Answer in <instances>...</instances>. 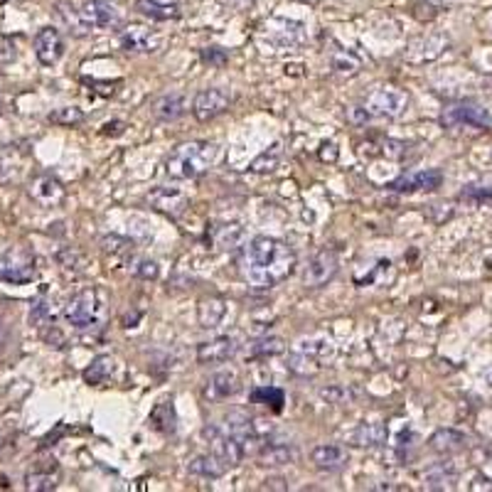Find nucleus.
<instances>
[{"mask_svg": "<svg viewBox=\"0 0 492 492\" xmlns=\"http://www.w3.org/2000/svg\"><path fill=\"white\" fill-rule=\"evenodd\" d=\"M298 266L296 252L281 239L273 236H254L244 244L239 257V271L249 286L254 288H276L293 276Z\"/></svg>", "mask_w": 492, "mask_h": 492, "instance_id": "obj_1", "label": "nucleus"}, {"mask_svg": "<svg viewBox=\"0 0 492 492\" xmlns=\"http://www.w3.org/2000/svg\"><path fill=\"white\" fill-rule=\"evenodd\" d=\"M219 158V146L212 141H187L180 143L175 151L170 153L165 163L168 175L177 177V180H195V177L205 175Z\"/></svg>", "mask_w": 492, "mask_h": 492, "instance_id": "obj_2", "label": "nucleus"}, {"mask_svg": "<svg viewBox=\"0 0 492 492\" xmlns=\"http://www.w3.org/2000/svg\"><path fill=\"white\" fill-rule=\"evenodd\" d=\"M64 317L74 330H96L106 317V303L99 288L74 293L64 308Z\"/></svg>", "mask_w": 492, "mask_h": 492, "instance_id": "obj_3", "label": "nucleus"}, {"mask_svg": "<svg viewBox=\"0 0 492 492\" xmlns=\"http://www.w3.org/2000/svg\"><path fill=\"white\" fill-rule=\"evenodd\" d=\"M35 273V257L27 246L13 244L0 252V281L22 286V283H30Z\"/></svg>", "mask_w": 492, "mask_h": 492, "instance_id": "obj_4", "label": "nucleus"}, {"mask_svg": "<svg viewBox=\"0 0 492 492\" xmlns=\"http://www.w3.org/2000/svg\"><path fill=\"white\" fill-rule=\"evenodd\" d=\"M441 126L453 131V128H475V131H490L492 128V114L482 104L475 101H458L443 109Z\"/></svg>", "mask_w": 492, "mask_h": 492, "instance_id": "obj_5", "label": "nucleus"}, {"mask_svg": "<svg viewBox=\"0 0 492 492\" xmlns=\"http://www.w3.org/2000/svg\"><path fill=\"white\" fill-rule=\"evenodd\" d=\"M205 436H207V441H210V456L214 458L224 470L236 467L244 460L246 451L236 436H231V433H226V431L221 433L219 428H214V426L205 428Z\"/></svg>", "mask_w": 492, "mask_h": 492, "instance_id": "obj_6", "label": "nucleus"}, {"mask_svg": "<svg viewBox=\"0 0 492 492\" xmlns=\"http://www.w3.org/2000/svg\"><path fill=\"white\" fill-rule=\"evenodd\" d=\"M406 106L409 96L397 86H379L364 101V109L372 116H379V118H399L406 111Z\"/></svg>", "mask_w": 492, "mask_h": 492, "instance_id": "obj_7", "label": "nucleus"}, {"mask_svg": "<svg viewBox=\"0 0 492 492\" xmlns=\"http://www.w3.org/2000/svg\"><path fill=\"white\" fill-rule=\"evenodd\" d=\"M337 266H340L337 254L332 249H322V252H317L306 264V268H303V283L308 288H322L325 283H330L335 278Z\"/></svg>", "mask_w": 492, "mask_h": 492, "instance_id": "obj_8", "label": "nucleus"}, {"mask_svg": "<svg viewBox=\"0 0 492 492\" xmlns=\"http://www.w3.org/2000/svg\"><path fill=\"white\" fill-rule=\"evenodd\" d=\"M231 106V94L226 89H219V86H212V89H202L200 94L192 101V114H195L197 121L207 123V121L221 116L226 109Z\"/></svg>", "mask_w": 492, "mask_h": 492, "instance_id": "obj_9", "label": "nucleus"}, {"mask_svg": "<svg viewBox=\"0 0 492 492\" xmlns=\"http://www.w3.org/2000/svg\"><path fill=\"white\" fill-rule=\"evenodd\" d=\"M79 18L84 22L86 32L106 30V27H116L121 22L118 11L106 0H86L84 6L79 8Z\"/></svg>", "mask_w": 492, "mask_h": 492, "instance_id": "obj_10", "label": "nucleus"}, {"mask_svg": "<svg viewBox=\"0 0 492 492\" xmlns=\"http://www.w3.org/2000/svg\"><path fill=\"white\" fill-rule=\"evenodd\" d=\"M32 47H35V55H37V60H40V64H45V67L57 64V62L62 60V55H64V40H62L57 27H42L35 35Z\"/></svg>", "mask_w": 492, "mask_h": 492, "instance_id": "obj_11", "label": "nucleus"}, {"mask_svg": "<svg viewBox=\"0 0 492 492\" xmlns=\"http://www.w3.org/2000/svg\"><path fill=\"white\" fill-rule=\"evenodd\" d=\"M236 352H239L236 337L221 335V337H214V340L202 342V345L197 347V362H200V364H221V362H229Z\"/></svg>", "mask_w": 492, "mask_h": 492, "instance_id": "obj_12", "label": "nucleus"}, {"mask_svg": "<svg viewBox=\"0 0 492 492\" xmlns=\"http://www.w3.org/2000/svg\"><path fill=\"white\" fill-rule=\"evenodd\" d=\"M148 202H151L153 210L163 212L168 217H180L190 207L187 195L177 187H156V190L148 192Z\"/></svg>", "mask_w": 492, "mask_h": 492, "instance_id": "obj_13", "label": "nucleus"}, {"mask_svg": "<svg viewBox=\"0 0 492 492\" xmlns=\"http://www.w3.org/2000/svg\"><path fill=\"white\" fill-rule=\"evenodd\" d=\"M118 40L126 52H156L158 47V40L153 37L151 27L141 25V22H131V25L123 27Z\"/></svg>", "mask_w": 492, "mask_h": 492, "instance_id": "obj_14", "label": "nucleus"}, {"mask_svg": "<svg viewBox=\"0 0 492 492\" xmlns=\"http://www.w3.org/2000/svg\"><path fill=\"white\" fill-rule=\"evenodd\" d=\"M30 197L42 207H57L64 200V187L57 177L52 175H37L30 182Z\"/></svg>", "mask_w": 492, "mask_h": 492, "instance_id": "obj_15", "label": "nucleus"}, {"mask_svg": "<svg viewBox=\"0 0 492 492\" xmlns=\"http://www.w3.org/2000/svg\"><path fill=\"white\" fill-rule=\"evenodd\" d=\"M441 182H443L441 170H418V172H411V175L399 177V180L392 185V190H397V192H428V190L441 187Z\"/></svg>", "mask_w": 492, "mask_h": 492, "instance_id": "obj_16", "label": "nucleus"}, {"mask_svg": "<svg viewBox=\"0 0 492 492\" xmlns=\"http://www.w3.org/2000/svg\"><path fill=\"white\" fill-rule=\"evenodd\" d=\"M310 460L315 463L317 470H337L350 460V453L340 443H320V446L313 448Z\"/></svg>", "mask_w": 492, "mask_h": 492, "instance_id": "obj_17", "label": "nucleus"}, {"mask_svg": "<svg viewBox=\"0 0 492 492\" xmlns=\"http://www.w3.org/2000/svg\"><path fill=\"white\" fill-rule=\"evenodd\" d=\"M298 448L293 443H264L259 451V465L264 467H283L296 463Z\"/></svg>", "mask_w": 492, "mask_h": 492, "instance_id": "obj_18", "label": "nucleus"}, {"mask_svg": "<svg viewBox=\"0 0 492 492\" xmlns=\"http://www.w3.org/2000/svg\"><path fill=\"white\" fill-rule=\"evenodd\" d=\"M207 239L212 241L217 252H229V249H236V246L244 244L246 239V231L241 224H219V226H212Z\"/></svg>", "mask_w": 492, "mask_h": 492, "instance_id": "obj_19", "label": "nucleus"}, {"mask_svg": "<svg viewBox=\"0 0 492 492\" xmlns=\"http://www.w3.org/2000/svg\"><path fill=\"white\" fill-rule=\"evenodd\" d=\"M387 426H384L382 421H369V423H360L357 426V431L352 433V443L360 448H379L387 443Z\"/></svg>", "mask_w": 492, "mask_h": 492, "instance_id": "obj_20", "label": "nucleus"}, {"mask_svg": "<svg viewBox=\"0 0 492 492\" xmlns=\"http://www.w3.org/2000/svg\"><path fill=\"white\" fill-rule=\"evenodd\" d=\"M239 392V377L234 372H217L214 377L207 382L205 397L212 402H221V399H229Z\"/></svg>", "mask_w": 492, "mask_h": 492, "instance_id": "obj_21", "label": "nucleus"}, {"mask_svg": "<svg viewBox=\"0 0 492 492\" xmlns=\"http://www.w3.org/2000/svg\"><path fill=\"white\" fill-rule=\"evenodd\" d=\"M185 94H180V91H170V94L160 96V99L153 104V114H156V118L165 121V123H170V121H177L182 114H185Z\"/></svg>", "mask_w": 492, "mask_h": 492, "instance_id": "obj_22", "label": "nucleus"}, {"mask_svg": "<svg viewBox=\"0 0 492 492\" xmlns=\"http://www.w3.org/2000/svg\"><path fill=\"white\" fill-rule=\"evenodd\" d=\"M428 446H431L433 453L451 456V453H458L465 448V436L460 431H456V428H441V431H436L428 438Z\"/></svg>", "mask_w": 492, "mask_h": 492, "instance_id": "obj_23", "label": "nucleus"}, {"mask_svg": "<svg viewBox=\"0 0 492 492\" xmlns=\"http://www.w3.org/2000/svg\"><path fill=\"white\" fill-rule=\"evenodd\" d=\"M114 374H116V360L111 355H99L84 369V382L94 384V387H101V384L111 382Z\"/></svg>", "mask_w": 492, "mask_h": 492, "instance_id": "obj_24", "label": "nucleus"}, {"mask_svg": "<svg viewBox=\"0 0 492 492\" xmlns=\"http://www.w3.org/2000/svg\"><path fill=\"white\" fill-rule=\"evenodd\" d=\"M224 315H226V306L219 298H207V301H202L200 308H197V317H200V325L205 327V330L219 327Z\"/></svg>", "mask_w": 492, "mask_h": 492, "instance_id": "obj_25", "label": "nucleus"}, {"mask_svg": "<svg viewBox=\"0 0 492 492\" xmlns=\"http://www.w3.org/2000/svg\"><path fill=\"white\" fill-rule=\"evenodd\" d=\"M136 11L143 13L146 18H151V20H158V22L177 20V18H180V8L165 6V3H158V0H138Z\"/></svg>", "mask_w": 492, "mask_h": 492, "instance_id": "obj_26", "label": "nucleus"}, {"mask_svg": "<svg viewBox=\"0 0 492 492\" xmlns=\"http://www.w3.org/2000/svg\"><path fill=\"white\" fill-rule=\"evenodd\" d=\"M57 480H60V475H57V467H35V470H30L25 475V487L32 492H50L57 487Z\"/></svg>", "mask_w": 492, "mask_h": 492, "instance_id": "obj_27", "label": "nucleus"}, {"mask_svg": "<svg viewBox=\"0 0 492 492\" xmlns=\"http://www.w3.org/2000/svg\"><path fill=\"white\" fill-rule=\"evenodd\" d=\"M254 404H264V406H271V411H281L283 404H286V394L278 387H254L249 394Z\"/></svg>", "mask_w": 492, "mask_h": 492, "instance_id": "obj_28", "label": "nucleus"}, {"mask_svg": "<svg viewBox=\"0 0 492 492\" xmlns=\"http://www.w3.org/2000/svg\"><path fill=\"white\" fill-rule=\"evenodd\" d=\"M281 158H283V146L281 143H273L271 148H266V151L261 153L259 158H254L252 165H249V170L252 172H273L278 165H281Z\"/></svg>", "mask_w": 492, "mask_h": 492, "instance_id": "obj_29", "label": "nucleus"}, {"mask_svg": "<svg viewBox=\"0 0 492 492\" xmlns=\"http://www.w3.org/2000/svg\"><path fill=\"white\" fill-rule=\"evenodd\" d=\"M330 67H332V71L340 74V76H355V74H360L362 62L357 60L352 52L337 50V52H332V55H330Z\"/></svg>", "mask_w": 492, "mask_h": 492, "instance_id": "obj_30", "label": "nucleus"}, {"mask_svg": "<svg viewBox=\"0 0 492 492\" xmlns=\"http://www.w3.org/2000/svg\"><path fill=\"white\" fill-rule=\"evenodd\" d=\"M283 350H286V345H283L281 337L264 335V337H259V340H254L252 345H249L246 355H249V357H273V355H281Z\"/></svg>", "mask_w": 492, "mask_h": 492, "instance_id": "obj_31", "label": "nucleus"}, {"mask_svg": "<svg viewBox=\"0 0 492 492\" xmlns=\"http://www.w3.org/2000/svg\"><path fill=\"white\" fill-rule=\"evenodd\" d=\"M47 121L62 128H74V126H79V123H84V111L76 109V106H62V109L50 111V114H47Z\"/></svg>", "mask_w": 492, "mask_h": 492, "instance_id": "obj_32", "label": "nucleus"}, {"mask_svg": "<svg viewBox=\"0 0 492 492\" xmlns=\"http://www.w3.org/2000/svg\"><path fill=\"white\" fill-rule=\"evenodd\" d=\"M101 252L114 259H128L133 254V241H128L126 236L109 234L101 239Z\"/></svg>", "mask_w": 492, "mask_h": 492, "instance_id": "obj_33", "label": "nucleus"}, {"mask_svg": "<svg viewBox=\"0 0 492 492\" xmlns=\"http://www.w3.org/2000/svg\"><path fill=\"white\" fill-rule=\"evenodd\" d=\"M288 369H291L293 374H301V377H315V374L320 372V362L313 360L306 352L296 350L293 355H288Z\"/></svg>", "mask_w": 492, "mask_h": 492, "instance_id": "obj_34", "label": "nucleus"}, {"mask_svg": "<svg viewBox=\"0 0 492 492\" xmlns=\"http://www.w3.org/2000/svg\"><path fill=\"white\" fill-rule=\"evenodd\" d=\"M151 423H153V428H158V431H163V433L175 431V409H172V404H168V402L158 404L151 414Z\"/></svg>", "mask_w": 492, "mask_h": 492, "instance_id": "obj_35", "label": "nucleus"}, {"mask_svg": "<svg viewBox=\"0 0 492 492\" xmlns=\"http://www.w3.org/2000/svg\"><path fill=\"white\" fill-rule=\"evenodd\" d=\"M298 352H306V355H310L313 360L322 362L325 357L332 355V342L327 340V337H310V340H301L296 347Z\"/></svg>", "mask_w": 492, "mask_h": 492, "instance_id": "obj_36", "label": "nucleus"}, {"mask_svg": "<svg viewBox=\"0 0 492 492\" xmlns=\"http://www.w3.org/2000/svg\"><path fill=\"white\" fill-rule=\"evenodd\" d=\"M187 470H190L192 475H200V477H219L221 472H224V467H221L219 463H217L214 458L207 453V456L192 458L190 465H187Z\"/></svg>", "mask_w": 492, "mask_h": 492, "instance_id": "obj_37", "label": "nucleus"}, {"mask_svg": "<svg viewBox=\"0 0 492 492\" xmlns=\"http://www.w3.org/2000/svg\"><path fill=\"white\" fill-rule=\"evenodd\" d=\"M52 322H55V308H52V303H47L45 298H37L30 308V325L45 330Z\"/></svg>", "mask_w": 492, "mask_h": 492, "instance_id": "obj_38", "label": "nucleus"}, {"mask_svg": "<svg viewBox=\"0 0 492 492\" xmlns=\"http://www.w3.org/2000/svg\"><path fill=\"white\" fill-rule=\"evenodd\" d=\"M460 200L467 202V205H472V207L490 205V202H492V185H480V182L467 185L465 190L460 192Z\"/></svg>", "mask_w": 492, "mask_h": 492, "instance_id": "obj_39", "label": "nucleus"}, {"mask_svg": "<svg viewBox=\"0 0 492 492\" xmlns=\"http://www.w3.org/2000/svg\"><path fill=\"white\" fill-rule=\"evenodd\" d=\"M423 480H426V487L443 490V487H451V482L456 480V470L451 465H436L423 475Z\"/></svg>", "mask_w": 492, "mask_h": 492, "instance_id": "obj_40", "label": "nucleus"}, {"mask_svg": "<svg viewBox=\"0 0 492 492\" xmlns=\"http://www.w3.org/2000/svg\"><path fill=\"white\" fill-rule=\"evenodd\" d=\"M57 15H60V20L64 22V25L69 27V32H74L76 37L86 35V27H84V22H81V18H79V11L71 8L69 3H60V6H57Z\"/></svg>", "mask_w": 492, "mask_h": 492, "instance_id": "obj_41", "label": "nucleus"}, {"mask_svg": "<svg viewBox=\"0 0 492 492\" xmlns=\"http://www.w3.org/2000/svg\"><path fill=\"white\" fill-rule=\"evenodd\" d=\"M320 399L327 404H335V406H347V404L355 402V392L342 384H332V387L320 389Z\"/></svg>", "mask_w": 492, "mask_h": 492, "instance_id": "obj_42", "label": "nucleus"}, {"mask_svg": "<svg viewBox=\"0 0 492 492\" xmlns=\"http://www.w3.org/2000/svg\"><path fill=\"white\" fill-rule=\"evenodd\" d=\"M406 151H409L406 143L394 141V138H387V141L382 143V153H384L387 158H394V160H399V158L406 156Z\"/></svg>", "mask_w": 492, "mask_h": 492, "instance_id": "obj_43", "label": "nucleus"}, {"mask_svg": "<svg viewBox=\"0 0 492 492\" xmlns=\"http://www.w3.org/2000/svg\"><path fill=\"white\" fill-rule=\"evenodd\" d=\"M369 118H372V114H369L364 106H350V109H347V121H350L352 126H364Z\"/></svg>", "mask_w": 492, "mask_h": 492, "instance_id": "obj_44", "label": "nucleus"}, {"mask_svg": "<svg viewBox=\"0 0 492 492\" xmlns=\"http://www.w3.org/2000/svg\"><path fill=\"white\" fill-rule=\"evenodd\" d=\"M158 273H160V268H158L156 261H141L136 266V276L146 278V281H156Z\"/></svg>", "mask_w": 492, "mask_h": 492, "instance_id": "obj_45", "label": "nucleus"}, {"mask_svg": "<svg viewBox=\"0 0 492 492\" xmlns=\"http://www.w3.org/2000/svg\"><path fill=\"white\" fill-rule=\"evenodd\" d=\"M18 177V168L13 160H6L0 158V182H13Z\"/></svg>", "mask_w": 492, "mask_h": 492, "instance_id": "obj_46", "label": "nucleus"}, {"mask_svg": "<svg viewBox=\"0 0 492 492\" xmlns=\"http://www.w3.org/2000/svg\"><path fill=\"white\" fill-rule=\"evenodd\" d=\"M202 60H205L207 64H224V62H226V55L219 50V47H210V50L202 52Z\"/></svg>", "mask_w": 492, "mask_h": 492, "instance_id": "obj_47", "label": "nucleus"}, {"mask_svg": "<svg viewBox=\"0 0 492 492\" xmlns=\"http://www.w3.org/2000/svg\"><path fill=\"white\" fill-rule=\"evenodd\" d=\"M15 60V45L8 37H0V62Z\"/></svg>", "mask_w": 492, "mask_h": 492, "instance_id": "obj_48", "label": "nucleus"}, {"mask_svg": "<svg viewBox=\"0 0 492 492\" xmlns=\"http://www.w3.org/2000/svg\"><path fill=\"white\" fill-rule=\"evenodd\" d=\"M45 340L50 342L52 347H64V337H62V332L55 327V322H52V325H47V330H45Z\"/></svg>", "mask_w": 492, "mask_h": 492, "instance_id": "obj_49", "label": "nucleus"}, {"mask_svg": "<svg viewBox=\"0 0 492 492\" xmlns=\"http://www.w3.org/2000/svg\"><path fill=\"white\" fill-rule=\"evenodd\" d=\"M320 160H337V148H335V143H325L322 146V151H320Z\"/></svg>", "mask_w": 492, "mask_h": 492, "instance_id": "obj_50", "label": "nucleus"}, {"mask_svg": "<svg viewBox=\"0 0 492 492\" xmlns=\"http://www.w3.org/2000/svg\"><path fill=\"white\" fill-rule=\"evenodd\" d=\"M104 133L109 136V133H114V136H118V133H123V123L121 121H114V123H104Z\"/></svg>", "mask_w": 492, "mask_h": 492, "instance_id": "obj_51", "label": "nucleus"}, {"mask_svg": "<svg viewBox=\"0 0 492 492\" xmlns=\"http://www.w3.org/2000/svg\"><path fill=\"white\" fill-rule=\"evenodd\" d=\"M3 340H6V330H3V322H0V345H3Z\"/></svg>", "mask_w": 492, "mask_h": 492, "instance_id": "obj_52", "label": "nucleus"}, {"mask_svg": "<svg viewBox=\"0 0 492 492\" xmlns=\"http://www.w3.org/2000/svg\"><path fill=\"white\" fill-rule=\"evenodd\" d=\"M0 3H6V0H0Z\"/></svg>", "mask_w": 492, "mask_h": 492, "instance_id": "obj_53", "label": "nucleus"}]
</instances>
